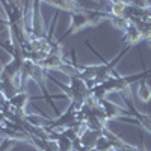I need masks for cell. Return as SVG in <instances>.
I'll list each match as a JSON object with an SVG mask.
<instances>
[{"label": "cell", "instance_id": "4fadbf2b", "mask_svg": "<svg viewBox=\"0 0 151 151\" xmlns=\"http://www.w3.org/2000/svg\"><path fill=\"white\" fill-rule=\"evenodd\" d=\"M137 95H139V98L142 100V101H145V103L151 100V88L147 85V82H145V80H142V82H141L139 89H137Z\"/></svg>", "mask_w": 151, "mask_h": 151}, {"label": "cell", "instance_id": "ac0fdd59", "mask_svg": "<svg viewBox=\"0 0 151 151\" xmlns=\"http://www.w3.org/2000/svg\"><path fill=\"white\" fill-rule=\"evenodd\" d=\"M148 45L151 47V38H150V40H148Z\"/></svg>", "mask_w": 151, "mask_h": 151}, {"label": "cell", "instance_id": "5bb4252c", "mask_svg": "<svg viewBox=\"0 0 151 151\" xmlns=\"http://www.w3.org/2000/svg\"><path fill=\"white\" fill-rule=\"evenodd\" d=\"M95 148H97L98 151H113V150H115V148H113V144L107 139L104 134L98 137V141H97V144H95Z\"/></svg>", "mask_w": 151, "mask_h": 151}, {"label": "cell", "instance_id": "d6986e66", "mask_svg": "<svg viewBox=\"0 0 151 151\" xmlns=\"http://www.w3.org/2000/svg\"><path fill=\"white\" fill-rule=\"evenodd\" d=\"M0 3H2V0H0ZM2 5H3V3H2Z\"/></svg>", "mask_w": 151, "mask_h": 151}, {"label": "cell", "instance_id": "30bf717a", "mask_svg": "<svg viewBox=\"0 0 151 151\" xmlns=\"http://www.w3.org/2000/svg\"><path fill=\"white\" fill-rule=\"evenodd\" d=\"M44 76H45V70H44L40 64H36L30 79H32V80H35L38 85H40V86L42 88V89H44V85H45V77H44Z\"/></svg>", "mask_w": 151, "mask_h": 151}, {"label": "cell", "instance_id": "7c38bea8", "mask_svg": "<svg viewBox=\"0 0 151 151\" xmlns=\"http://www.w3.org/2000/svg\"><path fill=\"white\" fill-rule=\"evenodd\" d=\"M26 121L29 125H33V127H47L48 125V121L47 119H42V116H38V115H26Z\"/></svg>", "mask_w": 151, "mask_h": 151}, {"label": "cell", "instance_id": "8fae6325", "mask_svg": "<svg viewBox=\"0 0 151 151\" xmlns=\"http://www.w3.org/2000/svg\"><path fill=\"white\" fill-rule=\"evenodd\" d=\"M109 20H110V23L113 24V26H115L116 29H119V30H125L130 24L129 18L125 15H110Z\"/></svg>", "mask_w": 151, "mask_h": 151}, {"label": "cell", "instance_id": "2e32d148", "mask_svg": "<svg viewBox=\"0 0 151 151\" xmlns=\"http://www.w3.org/2000/svg\"><path fill=\"white\" fill-rule=\"evenodd\" d=\"M110 5V14L112 15H124L125 9H127V3L124 2H116V3H109Z\"/></svg>", "mask_w": 151, "mask_h": 151}, {"label": "cell", "instance_id": "5b68a950", "mask_svg": "<svg viewBox=\"0 0 151 151\" xmlns=\"http://www.w3.org/2000/svg\"><path fill=\"white\" fill-rule=\"evenodd\" d=\"M64 56L62 55H53V53H48L41 62L40 65L44 68V70H59L60 65L64 64Z\"/></svg>", "mask_w": 151, "mask_h": 151}, {"label": "cell", "instance_id": "6da1fadb", "mask_svg": "<svg viewBox=\"0 0 151 151\" xmlns=\"http://www.w3.org/2000/svg\"><path fill=\"white\" fill-rule=\"evenodd\" d=\"M89 26V17H88V11H79L71 14V24H70V33H76L80 29Z\"/></svg>", "mask_w": 151, "mask_h": 151}, {"label": "cell", "instance_id": "ba28073f", "mask_svg": "<svg viewBox=\"0 0 151 151\" xmlns=\"http://www.w3.org/2000/svg\"><path fill=\"white\" fill-rule=\"evenodd\" d=\"M129 104H130V109H132V113L137 118V121H139V124L142 125V127L147 130V132H150L151 133V116H148V115H145V113H141V112H137L136 109H134V106L132 104V101H130V98L129 100H125Z\"/></svg>", "mask_w": 151, "mask_h": 151}, {"label": "cell", "instance_id": "ffe728a7", "mask_svg": "<svg viewBox=\"0 0 151 151\" xmlns=\"http://www.w3.org/2000/svg\"><path fill=\"white\" fill-rule=\"evenodd\" d=\"M0 127H2V124H0Z\"/></svg>", "mask_w": 151, "mask_h": 151}, {"label": "cell", "instance_id": "3957f363", "mask_svg": "<svg viewBox=\"0 0 151 151\" xmlns=\"http://www.w3.org/2000/svg\"><path fill=\"white\" fill-rule=\"evenodd\" d=\"M42 2L52 5L58 9H62V11H67L70 14L73 12H79V11H83V8L76 2V0H42Z\"/></svg>", "mask_w": 151, "mask_h": 151}, {"label": "cell", "instance_id": "e0dca14e", "mask_svg": "<svg viewBox=\"0 0 151 151\" xmlns=\"http://www.w3.org/2000/svg\"><path fill=\"white\" fill-rule=\"evenodd\" d=\"M86 151H98V150H97V148H88Z\"/></svg>", "mask_w": 151, "mask_h": 151}, {"label": "cell", "instance_id": "277c9868", "mask_svg": "<svg viewBox=\"0 0 151 151\" xmlns=\"http://www.w3.org/2000/svg\"><path fill=\"white\" fill-rule=\"evenodd\" d=\"M100 136H103V132L86 129V130L80 134V142H82V145L86 147V148H95V144H97V141H98Z\"/></svg>", "mask_w": 151, "mask_h": 151}, {"label": "cell", "instance_id": "44dd1931", "mask_svg": "<svg viewBox=\"0 0 151 151\" xmlns=\"http://www.w3.org/2000/svg\"><path fill=\"white\" fill-rule=\"evenodd\" d=\"M113 151H116V150H113Z\"/></svg>", "mask_w": 151, "mask_h": 151}, {"label": "cell", "instance_id": "8992f818", "mask_svg": "<svg viewBox=\"0 0 151 151\" xmlns=\"http://www.w3.org/2000/svg\"><path fill=\"white\" fill-rule=\"evenodd\" d=\"M141 40H142V36H141L139 29L136 27V24L130 23V24H129V27L124 30L122 41H124V42H127V45H134L136 42H139Z\"/></svg>", "mask_w": 151, "mask_h": 151}, {"label": "cell", "instance_id": "7a4b0ae2", "mask_svg": "<svg viewBox=\"0 0 151 151\" xmlns=\"http://www.w3.org/2000/svg\"><path fill=\"white\" fill-rule=\"evenodd\" d=\"M100 106H101L103 110H104L106 119H115V118H119L121 115H124V113H127L122 107L116 106L113 101H110V100H106V98L100 101Z\"/></svg>", "mask_w": 151, "mask_h": 151}, {"label": "cell", "instance_id": "9a60e30c", "mask_svg": "<svg viewBox=\"0 0 151 151\" xmlns=\"http://www.w3.org/2000/svg\"><path fill=\"white\" fill-rule=\"evenodd\" d=\"M56 142H58L60 151H73V141H70L68 137L64 136L62 133H59V136L56 137Z\"/></svg>", "mask_w": 151, "mask_h": 151}, {"label": "cell", "instance_id": "52a82bcc", "mask_svg": "<svg viewBox=\"0 0 151 151\" xmlns=\"http://www.w3.org/2000/svg\"><path fill=\"white\" fill-rule=\"evenodd\" d=\"M27 103H29V94L26 91H18L14 97L9 100V104L14 109H23L24 110L26 106H27Z\"/></svg>", "mask_w": 151, "mask_h": 151}, {"label": "cell", "instance_id": "9c48e42d", "mask_svg": "<svg viewBox=\"0 0 151 151\" xmlns=\"http://www.w3.org/2000/svg\"><path fill=\"white\" fill-rule=\"evenodd\" d=\"M35 65H36V64H35L33 60H30L29 58H26V59L23 60V65H21V70H20L23 80H27V79L32 77V73H33V70H35Z\"/></svg>", "mask_w": 151, "mask_h": 151}]
</instances>
